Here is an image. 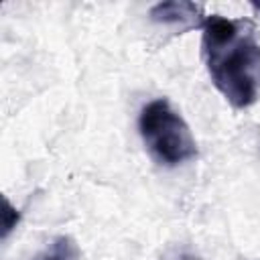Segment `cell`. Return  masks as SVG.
<instances>
[{"mask_svg": "<svg viewBox=\"0 0 260 260\" xmlns=\"http://www.w3.org/2000/svg\"><path fill=\"white\" fill-rule=\"evenodd\" d=\"M203 57L215 89L244 110L260 93V43L250 20L211 14L203 24Z\"/></svg>", "mask_w": 260, "mask_h": 260, "instance_id": "cell-1", "label": "cell"}, {"mask_svg": "<svg viewBox=\"0 0 260 260\" xmlns=\"http://www.w3.org/2000/svg\"><path fill=\"white\" fill-rule=\"evenodd\" d=\"M138 132L158 165L177 167L197 156V142L189 124L167 98H156L140 110Z\"/></svg>", "mask_w": 260, "mask_h": 260, "instance_id": "cell-2", "label": "cell"}, {"mask_svg": "<svg viewBox=\"0 0 260 260\" xmlns=\"http://www.w3.org/2000/svg\"><path fill=\"white\" fill-rule=\"evenodd\" d=\"M148 16L156 24L165 26H179L181 30L189 28H203L205 14L203 8L195 2L187 0H171V2H158L148 10Z\"/></svg>", "mask_w": 260, "mask_h": 260, "instance_id": "cell-3", "label": "cell"}, {"mask_svg": "<svg viewBox=\"0 0 260 260\" xmlns=\"http://www.w3.org/2000/svg\"><path fill=\"white\" fill-rule=\"evenodd\" d=\"M81 250L71 236H57L47 244L41 252H37L30 260H79Z\"/></svg>", "mask_w": 260, "mask_h": 260, "instance_id": "cell-4", "label": "cell"}, {"mask_svg": "<svg viewBox=\"0 0 260 260\" xmlns=\"http://www.w3.org/2000/svg\"><path fill=\"white\" fill-rule=\"evenodd\" d=\"M18 221H20V211L4 197V209H2V240H6L8 236H10V232L18 225Z\"/></svg>", "mask_w": 260, "mask_h": 260, "instance_id": "cell-5", "label": "cell"}, {"mask_svg": "<svg viewBox=\"0 0 260 260\" xmlns=\"http://www.w3.org/2000/svg\"><path fill=\"white\" fill-rule=\"evenodd\" d=\"M252 6H254V8L258 10V12H260V2H252Z\"/></svg>", "mask_w": 260, "mask_h": 260, "instance_id": "cell-6", "label": "cell"}]
</instances>
